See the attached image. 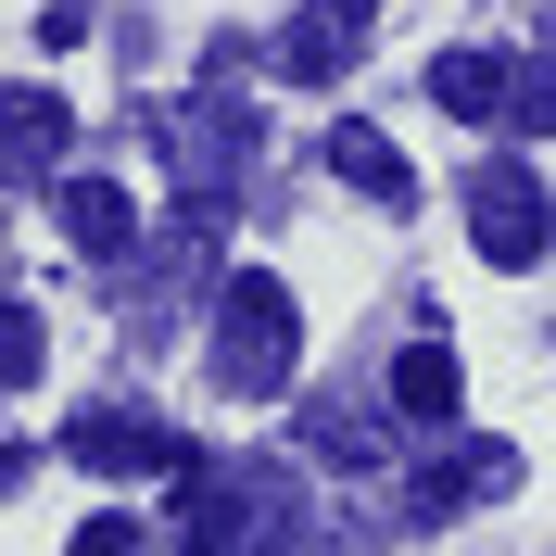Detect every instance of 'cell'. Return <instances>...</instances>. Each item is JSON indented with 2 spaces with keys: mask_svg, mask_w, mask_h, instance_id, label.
I'll return each instance as SVG.
<instances>
[{
  "mask_svg": "<svg viewBox=\"0 0 556 556\" xmlns=\"http://www.w3.org/2000/svg\"><path fill=\"white\" fill-rule=\"evenodd\" d=\"M64 556H139V519H89V531H76Z\"/></svg>",
  "mask_w": 556,
  "mask_h": 556,
  "instance_id": "14",
  "label": "cell"
},
{
  "mask_svg": "<svg viewBox=\"0 0 556 556\" xmlns=\"http://www.w3.org/2000/svg\"><path fill=\"white\" fill-rule=\"evenodd\" d=\"M329 177H342V190H367V203H392V215L417 203V165L392 152L380 127H342V139H329Z\"/></svg>",
  "mask_w": 556,
  "mask_h": 556,
  "instance_id": "10",
  "label": "cell"
},
{
  "mask_svg": "<svg viewBox=\"0 0 556 556\" xmlns=\"http://www.w3.org/2000/svg\"><path fill=\"white\" fill-rule=\"evenodd\" d=\"M278 468H190L177 481V544L190 556H266L278 544Z\"/></svg>",
  "mask_w": 556,
  "mask_h": 556,
  "instance_id": "2",
  "label": "cell"
},
{
  "mask_svg": "<svg viewBox=\"0 0 556 556\" xmlns=\"http://www.w3.org/2000/svg\"><path fill=\"white\" fill-rule=\"evenodd\" d=\"M506 127H519V139H556V51H531V64H519V102H506Z\"/></svg>",
  "mask_w": 556,
  "mask_h": 556,
  "instance_id": "12",
  "label": "cell"
},
{
  "mask_svg": "<svg viewBox=\"0 0 556 556\" xmlns=\"http://www.w3.org/2000/svg\"><path fill=\"white\" fill-rule=\"evenodd\" d=\"M430 102L468 114V127H506V102H519V51H443V64H430Z\"/></svg>",
  "mask_w": 556,
  "mask_h": 556,
  "instance_id": "8",
  "label": "cell"
},
{
  "mask_svg": "<svg viewBox=\"0 0 556 556\" xmlns=\"http://www.w3.org/2000/svg\"><path fill=\"white\" fill-rule=\"evenodd\" d=\"M392 405H405L417 430H443V417H455V354L443 342H405V354H392Z\"/></svg>",
  "mask_w": 556,
  "mask_h": 556,
  "instance_id": "11",
  "label": "cell"
},
{
  "mask_svg": "<svg viewBox=\"0 0 556 556\" xmlns=\"http://www.w3.org/2000/svg\"><path fill=\"white\" fill-rule=\"evenodd\" d=\"M64 241L89 253V266H127L139 215H127V190H114V177H64Z\"/></svg>",
  "mask_w": 556,
  "mask_h": 556,
  "instance_id": "9",
  "label": "cell"
},
{
  "mask_svg": "<svg viewBox=\"0 0 556 556\" xmlns=\"http://www.w3.org/2000/svg\"><path fill=\"white\" fill-rule=\"evenodd\" d=\"M291 367H304V304L278 266H241L215 291V380L241 405H266V392H291Z\"/></svg>",
  "mask_w": 556,
  "mask_h": 556,
  "instance_id": "1",
  "label": "cell"
},
{
  "mask_svg": "<svg viewBox=\"0 0 556 556\" xmlns=\"http://www.w3.org/2000/svg\"><path fill=\"white\" fill-rule=\"evenodd\" d=\"M38 354H51V342H38V304H0V392H26Z\"/></svg>",
  "mask_w": 556,
  "mask_h": 556,
  "instance_id": "13",
  "label": "cell"
},
{
  "mask_svg": "<svg viewBox=\"0 0 556 556\" xmlns=\"http://www.w3.org/2000/svg\"><path fill=\"white\" fill-rule=\"evenodd\" d=\"M76 468H102V481H190L203 455H190V430H165V417H139V405H89L64 430Z\"/></svg>",
  "mask_w": 556,
  "mask_h": 556,
  "instance_id": "3",
  "label": "cell"
},
{
  "mask_svg": "<svg viewBox=\"0 0 556 556\" xmlns=\"http://www.w3.org/2000/svg\"><path fill=\"white\" fill-rule=\"evenodd\" d=\"M64 152H76V114L51 89H0V190H64Z\"/></svg>",
  "mask_w": 556,
  "mask_h": 556,
  "instance_id": "6",
  "label": "cell"
},
{
  "mask_svg": "<svg viewBox=\"0 0 556 556\" xmlns=\"http://www.w3.org/2000/svg\"><path fill=\"white\" fill-rule=\"evenodd\" d=\"M506 493H519V455H506V443H443L405 481V519L430 531V519H455V506H506Z\"/></svg>",
  "mask_w": 556,
  "mask_h": 556,
  "instance_id": "7",
  "label": "cell"
},
{
  "mask_svg": "<svg viewBox=\"0 0 556 556\" xmlns=\"http://www.w3.org/2000/svg\"><path fill=\"white\" fill-rule=\"evenodd\" d=\"M367 26H380V0H291V26H278V76H291V89H329V76H354Z\"/></svg>",
  "mask_w": 556,
  "mask_h": 556,
  "instance_id": "5",
  "label": "cell"
},
{
  "mask_svg": "<svg viewBox=\"0 0 556 556\" xmlns=\"http://www.w3.org/2000/svg\"><path fill=\"white\" fill-rule=\"evenodd\" d=\"M468 241H481L493 266H544V241H556L544 177H531V165H481V177H468Z\"/></svg>",
  "mask_w": 556,
  "mask_h": 556,
  "instance_id": "4",
  "label": "cell"
}]
</instances>
